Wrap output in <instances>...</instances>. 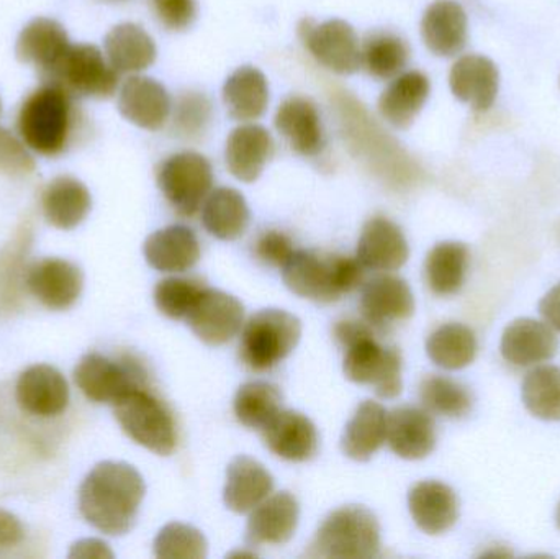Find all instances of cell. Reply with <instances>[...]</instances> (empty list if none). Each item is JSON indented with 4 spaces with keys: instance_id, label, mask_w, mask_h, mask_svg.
Wrapping results in <instances>:
<instances>
[{
    "instance_id": "cell-8",
    "label": "cell",
    "mask_w": 560,
    "mask_h": 559,
    "mask_svg": "<svg viewBox=\"0 0 560 559\" xmlns=\"http://www.w3.org/2000/svg\"><path fill=\"white\" fill-rule=\"evenodd\" d=\"M158 186L177 213L196 216L212 193V164L194 151L173 154L158 170Z\"/></svg>"
},
{
    "instance_id": "cell-19",
    "label": "cell",
    "mask_w": 560,
    "mask_h": 559,
    "mask_svg": "<svg viewBox=\"0 0 560 559\" xmlns=\"http://www.w3.org/2000/svg\"><path fill=\"white\" fill-rule=\"evenodd\" d=\"M276 128L300 156H318L325 148V130L318 108L310 98L289 97L279 105Z\"/></svg>"
},
{
    "instance_id": "cell-3",
    "label": "cell",
    "mask_w": 560,
    "mask_h": 559,
    "mask_svg": "<svg viewBox=\"0 0 560 559\" xmlns=\"http://www.w3.org/2000/svg\"><path fill=\"white\" fill-rule=\"evenodd\" d=\"M362 268L364 266L358 258L325 256L302 249L293 252L282 266V279L299 298L329 304L361 284L364 278Z\"/></svg>"
},
{
    "instance_id": "cell-54",
    "label": "cell",
    "mask_w": 560,
    "mask_h": 559,
    "mask_svg": "<svg viewBox=\"0 0 560 559\" xmlns=\"http://www.w3.org/2000/svg\"><path fill=\"white\" fill-rule=\"evenodd\" d=\"M0 110H2V102H0Z\"/></svg>"
},
{
    "instance_id": "cell-25",
    "label": "cell",
    "mask_w": 560,
    "mask_h": 559,
    "mask_svg": "<svg viewBox=\"0 0 560 559\" xmlns=\"http://www.w3.org/2000/svg\"><path fill=\"white\" fill-rule=\"evenodd\" d=\"M408 508L415 524L428 535L444 534L459 517L456 492L438 481L418 482L408 494Z\"/></svg>"
},
{
    "instance_id": "cell-27",
    "label": "cell",
    "mask_w": 560,
    "mask_h": 559,
    "mask_svg": "<svg viewBox=\"0 0 560 559\" xmlns=\"http://www.w3.org/2000/svg\"><path fill=\"white\" fill-rule=\"evenodd\" d=\"M300 508L289 492H279L262 501L249 517L246 541L252 547L287 544L299 525Z\"/></svg>"
},
{
    "instance_id": "cell-32",
    "label": "cell",
    "mask_w": 560,
    "mask_h": 559,
    "mask_svg": "<svg viewBox=\"0 0 560 559\" xmlns=\"http://www.w3.org/2000/svg\"><path fill=\"white\" fill-rule=\"evenodd\" d=\"M46 222L59 230H72L84 222L92 209V197L84 183L71 176H59L43 190Z\"/></svg>"
},
{
    "instance_id": "cell-47",
    "label": "cell",
    "mask_w": 560,
    "mask_h": 559,
    "mask_svg": "<svg viewBox=\"0 0 560 559\" xmlns=\"http://www.w3.org/2000/svg\"><path fill=\"white\" fill-rule=\"evenodd\" d=\"M0 170L5 173H30L33 161L23 144L9 131L0 128Z\"/></svg>"
},
{
    "instance_id": "cell-23",
    "label": "cell",
    "mask_w": 560,
    "mask_h": 559,
    "mask_svg": "<svg viewBox=\"0 0 560 559\" xmlns=\"http://www.w3.org/2000/svg\"><path fill=\"white\" fill-rule=\"evenodd\" d=\"M450 85L453 94L474 110H489L499 95V69L486 56H463L451 69Z\"/></svg>"
},
{
    "instance_id": "cell-16",
    "label": "cell",
    "mask_w": 560,
    "mask_h": 559,
    "mask_svg": "<svg viewBox=\"0 0 560 559\" xmlns=\"http://www.w3.org/2000/svg\"><path fill=\"white\" fill-rule=\"evenodd\" d=\"M118 108L130 124L143 130L156 131L170 120L173 101L170 92L156 79L131 75L121 85Z\"/></svg>"
},
{
    "instance_id": "cell-26",
    "label": "cell",
    "mask_w": 560,
    "mask_h": 559,
    "mask_svg": "<svg viewBox=\"0 0 560 559\" xmlns=\"http://www.w3.org/2000/svg\"><path fill=\"white\" fill-rule=\"evenodd\" d=\"M387 442L404 459H423L436 446V429L430 414L417 407L395 409L387 419Z\"/></svg>"
},
{
    "instance_id": "cell-41",
    "label": "cell",
    "mask_w": 560,
    "mask_h": 559,
    "mask_svg": "<svg viewBox=\"0 0 560 559\" xmlns=\"http://www.w3.org/2000/svg\"><path fill=\"white\" fill-rule=\"evenodd\" d=\"M523 403L541 420L560 422V368L539 366L523 381Z\"/></svg>"
},
{
    "instance_id": "cell-38",
    "label": "cell",
    "mask_w": 560,
    "mask_h": 559,
    "mask_svg": "<svg viewBox=\"0 0 560 559\" xmlns=\"http://www.w3.org/2000/svg\"><path fill=\"white\" fill-rule=\"evenodd\" d=\"M427 353L443 370H463L476 360V334L463 324L441 325L428 338Z\"/></svg>"
},
{
    "instance_id": "cell-44",
    "label": "cell",
    "mask_w": 560,
    "mask_h": 559,
    "mask_svg": "<svg viewBox=\"0 0 560 559\" xmlns=\"http://www.w3.org/2000/svg\"><path fill=\"white\" fill-rule=\"evenodd\" d=\"M206 537L190 525H166L154 540V555L161 559H203L207 557Z\"/></svg>"
},
{
    "instance_id": "cell-39",
    "label": "cell",
    "mask_w": 560,
    "mask_h": 559,
    "mask_svg": "<svg viewBox=\"0 0 560 559\" xmlns=\"http://www.w3.org/2000/svg\"><path fill=\"white\" fill-rule=\"evenodd\" d=\"M407 43L392 33H374L361 48V68L372 78L387 81L397 78L408 61Z\"/></svg>"
},
{
    "instance_id": "cell-9",
    "label": "cell",
    "mask_w": 560,
    "mask_h": 559,
    "mask_svg": "<svg viewBox=\"0 0 560 559\" xmlns=\"http://www.w3.org/2000/svg\"><path fill=\"white\" fill-rule=\"evenodd\" d=\"M45 78L69 95L81 97H112L118 88V72L94 45H71L65 58L52 71L46 72Z\"/></svg>"
},
{
    "instance_id": "cell-12",
    "label": "cell",
    "mask_w": 560,
    "mask_h": 559,
    "mask_svg": "<svg viewBox=\"0 0 560 559\" xmlns=\"http://www.w3.org/2000/svg\"><path fill=\"white\" fill-rule=\"evenodd\" d=\"M300 38L313 58L338 74H352L361 68V46L354 28L345 20H326L315 23L302 20Z\"/></svg>"
},
{
    "instance_id": "cell-7",
    "label": "cell",
    "mask_w": 560,
    "mask_h": 559,
    "mask_svg": "<svg viewBox=\"0 0 560 559\" xmlns=\"http://www.w3.org/2000/svg\"><path fill=\"white\" fill-rule=\"evenodd\" d=\"M302 337L295 315L266 308L249 318L242 335V360L253 371H269L285 360Z\"/></svg>"
},
{
    "instance_id": "cell-42",
    "label": "cell",
    "mask_w": 560,
    "mask_h": 559,
    "mask_svg": "<svg viewBox=\"0 0 560 559\" xmlns=\"http://www.w3.org/2000/svg\"><path fill=\"white\" fill-rule=\"evenodd\" d=\"M423 406L447 419H460L472 409V397L463 384L443 376H428L420 386Z\"/></svg>"
},
{
    "instance_id": "cell-40",
    "label": "cell",
    "mask_w": 560,
    "mask_h": 559,
    "mask_svg": "<svg viewBox=\"0 0 560 559\" xmlns=\"http://www.w3.org/2000/svg\"><path fill=\"white\" fill-rule=\"evenodd\" d=\"M235 416L243 426L253 430H262L282 407L279 389L265 381L245 384L236 393Z\"/></svg>"
},
{
    "instance_id": "cell-21",
    "label": "cell",
    "mask_w": 560,
    "mask_h": 559,
    "mask_svg": "<svg viewBox=\"0 0 560 559\" xmlns=\"http://www.w3.org/2000/svg\"><path fill=\"white\" fill-rule=\"evenodd\" d=\"M410 248L400 226L385 217L369 220L358 243V259L374 271H395L407 263Z\"/></svg>"
},
{
    "instance_id": "cell-49",
    "label": "cell",
    "mask_w": 560,
    "mask_h": 559,
    "mask_svg": "<svg viewBox=\"0 0 560 559\" xmlns=\"http://www.w3.org/2000/svg\"><path fill=\"white\" fill-rule=\"evenodd\" d=\"M25 527L16 515L0 509V548H12L22 544Z\"/></svg>"
},
{
    "instance_id": "cell-52",
    "label": "cell",
    "mask_w": 560,
    "mask_h": 559,
    "mask_svg": "<svg viewBox=\"0 0 560 559\" xmlns=\"http://www.w3.org/2000/svg\"><path fill=\"white\" fill-rule=\"evenodd\" d=\"M539 312L552 330L560 331V282L542 298Z\"/></svg>"
},
{
    "instance_id": "cell-17",
    "label": "cell",
    "mask_w": 560,
    "mask_h": 559,
    "mask_svg": "<svg viewBox=\"0 0 560 559\" xmlns=\"http://www.w3.org/2000/svg\"><path fill=\"white\" fill-rule=\"evenodd\" d=\"M361 311L372 327H390L413 315V292L407 281L397 276H377L362 289Z\"/></svg>"
},
{
    "instance_id": "cell-35",
    "label": "cell",
    "mask_w": 560,
    "mask_h": 559,
    "mask_svg": "<svg viewBox=\"0 0 560 559\" xmlns=\"http://www.w3.org/2000/svg\"><path fill=\"white\" fill-rule=\"evenodd\" d=\"M223 102L230 117L235 120L245 124L258 120L268 110V79L253 66L236 69L223 85Z\"/></svg>"
},
{
    "instance_id": "cell-6",
    "label": "cell",
    "mask_w": 560,
    "mask_h": 559,
    "mask_svg": "<svg viewBox=\"0 0 560 559\" xmlns=\"http://www.w3.org/2000/svg\"><path fill=\"white\" fill-rule=\"evenodd\" d=\"M115 419L138 445L161 456H170L177 446L173 414L160 397L135 387L114 404Z\"/></svg>"
},
{
    "instance_id": "cell-5",
    "label": "cell",
    "mask_w": 560,
    "mask_h": 559,
    "mask_svg": "<svg viewBox=\"0 0 560 559\" xmlns=\"http://www.w3.org/2000/svg\"><path fill=\"white\" fill-rule=\"evenodd\" d=\"M381 551L377 519L362 505H346L331 512L316 532L308 557L369 559Z\"/></svg>"
},
{
    "instance_id": "cell-24",
    "label": "cell",
    "mask_w": 560,
    "mask_h": 559,
    "mask_svg": "<svg viewBox=\"0 0 560 559\" xmlns=\"http://www.w3.org/2000/svg\"><path fill=\"white\" fill-rule=\"evenodd\" d=\"M71 48L68 33L61 23L38 16L26 23L16 38L15 55L25 65H33L43 72L52 71Z\"/></svg>"
},
{
    "instance_id": "cell-13",
    "label": "cell",
    "mask_w": 560,
    "mask_h": 559,
    "mask_svg": "<svg viewBox=\"0 0 560 559\" xmlns=\"http://www.w3.org/2000/svg\"><path fill=\"white\" fill-rule=\"evenodd\" d=\"M245 321V307L235 295L219 289L206 288L200 292L187 324L203 343L220 347L240 334Z\"/></svg>"
},
{
    "instance_id": "cell-46",
    "label": "cell",
    "mask_w": 560,
    "mask_h": 559,
    "mask_svg": "<svg viewBox=\"0 0 560 559\" xmlns=\"http://www.w3.org/2000/svg\"><path fill=\"white\" fill-rule=\"evenodd\" d=\"M154 15L171 32H184L197 16V0H150Z\"/></svg>"
},
{
    "instance_id": "cell-51",
    "label": "cell",
    "mask_w": 560,
    "mask_h": 559,
    "mask_svg": "<svg viewBox=\"0 0 560 559\" xmlns=\"http://www.w3.org/2000/svg\"><path fill=\"white\" fill-rule=\"evenodd\" d=\"M372 335L371 328L361 322L345 321L338 322L335 327V338L342 348H348L349 345L355 343L361 338Z\"/></svg>"
},
{
    "instance_id": "cell-33",
    "label": "cell",
    "mask_w": 560,
    "mask_h": 559,
    "mask_svg": "<svg viewBox=\"0 0 560 559\" xmlns=\"http://www.w3.org/2000/svg\"><path fill=\"white\" fill-rule=\"evenodd\" d=\"M105 56L118 74H138L153 65L156 45L137 23H120L105 36Z\"/></svg>"
},
{
    "instance_id": "cell-28",
    "label": "cell",
    "mask_w": 560,
    "mask_h": 559,
    "mask_svg": "<svg viewBox=\"0 0 560 559\" xmlns=\"http://www.w3.org/2000/svg\"><path fill=\"white\" fill-rule=\"evenodd\" d=\"M275 489L271 473L249 456H238L226 471L223 501L235 514H248L269 498Z\"/></svg>"
},
{
    "instance_id": "cell-18",
    "label": "cell",
    "mask_w": 560,
    "mask_h": 559,
    "mask_svg": "<svg viewBox=\"0 0 560 559\" xmlns=\"http://www.w3.org/2000/svg\"><path fill=\"white\" fill-rule=\"evenodd\" d=\"M275 138L268 128L245 124L235 128L226 140V166L242 183H255L275 156Z\"/></svg>"
},
{
    "instance_id": "cell-14",
    "label": "cell",
    "mask_w": 560,
    "mask_h": 559,
    "mask_svg": "<svg viewBox=\"0 0 560 559\" xmlns=\"http://www.w3.org/2000/svg\"><path fill=\"white\" fill-rule=\"evenodd\" d=\"M26 288L45 307L66 311L81 298L84 275L78 265L68 259L46 258L30 266Z\"/></svg>"
},
{
    "instance_id": "cell-37",
    "label": "cell",
    "mask_w": 560,
    "mask_h": 559,
    "mask_svg": "<svg viewBox=\"0 0 560 559\" xmlns=\"http://www.w3.org/2000/svg\"><path fill=\"white\" fill-rule=\"evenodd\" d=\"M469 249L464 243L444 242L428 253L424 275L431 291L436 295H453L466 281Z\"/></svg>"
},
{
    "instance_id": "cell-31",
    "label": "cell",
    "mask_w": 560,
    "mask_h": 559,
    "mask_svg": "<svg viewBox=\"0 0 560 559\" xmlns=\"http://www.w3.org/2000/svg\"><path fill=\"white\" fill-rule=\"evenodd\" d=\"M431 85L423 72L408 71L394 78L378 98V112L392 127H410L423 110Z\"/></svg>"
},
{
    "instance_id": "cell-20",
    "label": "cell",
    "mask_w": 560,
    "mask_h": 559,
    "mask_svg": "<svg viewBox=\"0 0 560 559\" xmlns=\"http://www.w3.org/2000/svg\"><path fill=\"white\" fill-rule=\"evenodd\" d=\"M559 341L548 324L535 318H518L503 331V358L510 364L526 368L552 360L558 353Z\"/></svg>"
},
{
    "instance_id": "cell-45",
    "label": "cell",
    "mask_w": 560,
    "mask_h": 559,
    "mask_svg": "<svg viewBox=\"0 0 560 559\" xmlns=\"http://www.w3.org/2000/svg\"><path fill=\"white\" fill-rule=\"evenodd\" d=\"M206 289L197 279L167 278L154 289V304L166 317L180 321L187 318L200 292Z\"/></svg>"
},
{
    "instance_id": "cell-34",
    "label": "cell",
    "mask_w": 560,
    "mask_h": 559,
    "mask_svg": "<svg viewBox=\"0 0 560 559\" xmlns=\"http://www.w3.org/2000/svg\"><path fill=\"white\" fill-rule=\"evenodd\" d=\"M387 412L374 400H364L342 433L341 449L354 462H369L387 442Z\"/></svg>"
},
{
    "instance_id": "cell-48",
    "label": "cell",
    "mask_w": 560,
    "mask_h": 559,
    "mask_svg": "<svg viewBox=\"0 0 560 559\" xmlns=\"http://www.w3.org/2000/svg\"><path fill=\"white\" fill-rule=\"evenodd\" d=\"M256 255L266 265L282 268L289 261L290 256L293 255L292 242L283 233L271 230V232H266L256 243Z\"/></svg>"
},
{
    "instance_id": "cell-30",
    "label": "cell",
    "mask_w": 560,
    "mask_h": 559,
    "mask_svg": "<svg viewBox=\"0 0 560 559\" xmlns=\"http://www.w3.org/2000/svg\"><path fill=\"white\" fill-rule=\"evenodd\" d=\"M424 45L436 56H456L467 42V15L454 0H436L421 20Z\"/></svg>"
},
{
    "instance_id": "cell-53",
    "label": "cell",
    "mask_w": 560,
    "mask_h": 559,
    "mask_svg": "<svg viewBox=\"0 0 560 559\" xmlns=\"http://www.w3.org/2000/svg\"><path fill=\"white\" fill-rule=\"evenodd\" d=\"M556 519H558V525H559V528H560V505H559V509H558V517H556Z\"/></svg>"
},
{
    "instance_id": "cell-50",
    "label": "cell",
    "mask_w": 560,
    "mask_h": 559,
    "mask_svg": "<svg viewBox=\"0 0 560 559\" xmlns=\"http://www.w3.org/2000/svg\"><path fill=\"white\" fill-rule=\"evenodd\" d=\"M68 557L74 559H110L115 555L104 541L97 540V538H85V540H79L78 544L72 545Z\"/></svg>"
},
{
    "instance_id": "cell-10",
    "label": "cell",
    "mask_w": 560,
    "mask_h": 559,
    "mask_svg": "<svg viewBox=\"0 0 560 559\" xmlns=\"http://www.w3.org/2000/svg\"><path fill=\"white\" fill-rule=\"evenodd\" d=\"M147 371L133 358H124L120 363L98 353L81 358L74 368V383L89 400L95 404H112L144 386Z\"/></svg>"
},
{
    "instance_id": "cell-11",
    "label": "cell",
    "mask_w": 560,
    "mask_h": 559,
    "mask_svg": "<svg viewBox=\"0 0 560 559\" xmlns=\"http://www.w3.org/2000/svg\"><path fill=\"white\" fill-rule=\"evenodd\" d=\"M342 371L355 384H369L382 399L401 393V357L395 348H384L372 335L345 348Z\"/></svg>"
},
{
    "instance_id": "cell-36",
    "label": "cell",
    "mask_w": 560,
    "mask_h": 559,
    "mask_svg": "<svg viewBox=\"0 0 560 559\" xmlns=\"http://www.w3.org/2000/svg\"><path fill=\"white\" fill-rule=\"evenodd\" d=\"M202 222L210 235L232 242L248 229V203L238 190L220 187L212 190L203 202Z\"/></svg>"
},
{
    "instance_id": "cell-15",
    "label": "cell",
    "mask_w": 560,
    "mask_h": 559,
    "mask_svg": "<svg viewBox=\"0 0 560 559\" xmlns=\"http://www.w3.org/2000/svg\"><path fill=\"white\" fill-rule=\"evenodd\" d=\"M15 397L20 409L30 416L42 419L58 417L68 409V381L56 368L35 364L20 374Z\"/></svg>"
},
{
    "instance_id": "cell-43",
    "label": "cell",
    "mask_w": 560,
    "mask_h": 559,
    "mask_svg": "<svg viewBox=\"0 0 560 559\" xmlns=\"http://www.w3.org/2000/svg\"><path fill=\"white\" fill-rule=\"evenodd\" d=\"M171 131L184 140H199L209 131L213 118L210 98L202 92H184L171 112Z\"/></svg>"
},
{
    "instance_id": "cell-29",
    "label": "cell",
    "mask_w": 560,
    "mask_h": 559,
    "mask_svg": "<svg viewBox=\"0 0 560 559\" xmlns=\"http://www.w3.org/2000/svg\"><path fill=\"white\" fill-rule=\"evenodd\" d=\"M144 258L161 272H184L199 263L200 243L196 233L184 225H171L148 236Z\"/></svg>"
},
{
    "instance_id": "cell-2",
    "label": "cell",
    "mask_w": 560,
    "mask_h": 559,
    "mask_svg": "<svg viewBox=\"0 0 560 559\" xmlns=\"http://www.w3.org/2000/svg\"><path fill=\"white\" fill-rule=\"evenodd\" d=\"M342 137L349 150L362 158L384 179L395 184L410 183L417 176L410 158L375 124L364 107L346 92L332 98Z\"/></svg>"
},
{
    "instance_id": "cell-22",
    "label": "cell",
    "mask_w": 560,
    "mask_h": 559,
    "mask_svg": "<svg viewBox=\"0 0 560 559\" xmlns=\"http://www.w3.org/2000/svg\"><path fill=\"white\" fill-rule=\"evenodd\" d=\"M266 446L287 462H308L318 452V433L308 417L295 410H280L262 429Z\"/></svg>"
},
{
    "instance_id": "cell-1",
    "label": "cell",
    "mask_w": 560,
    "mask_h": 559,
    "mask_svg": "<svg viewBox=\"0 0 560 559\" xmlns=\"http://www.w3.org/2000/svg\"><path fill=\"white\" fill-rule=\"evenodd\" d=\"M144 492L147 486L133 466L98 463L79 489V511L102 534L120 537L133 528Z\"/></svg>"
},
{
    "instance_id": "cell-4",
    "label": "cell",
    "mask_w": 560,
    "mask_h": 559,
    "mask_svg": "<svg viewBox=\"0 0 560 559\" xmlns=\"http://www.w3.org/2000/svg\"><path fill=\"white\" fill-rule=\"evenodd\" d=\"M72 125L71 95L55 84L36 89L19 112L23 144L43 156H56L68 144Z\"/></svg>"
}]
</instances>
